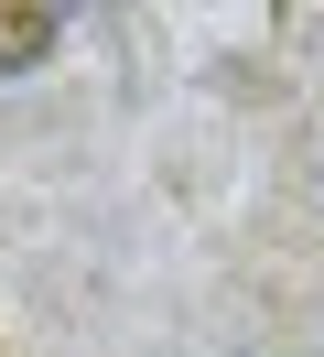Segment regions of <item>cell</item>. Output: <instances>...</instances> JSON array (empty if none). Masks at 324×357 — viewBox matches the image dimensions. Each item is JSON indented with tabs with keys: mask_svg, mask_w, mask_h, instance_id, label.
<instances>
[{
	"mask_svg": "<svg viewBox=\"0 0 324 357\" xmlns=\"http://www.w3.org/2000/svg\"><path fill=\"white\" fill-rule=\"evenodd\" d=\"M54 22H65V0H0V76L43 66L54 54Z\"/></svg>",
	"mask_w": 324,
	"mask_h": 357,
	"instance_id": "obj_1",
	"label": "cell"
}]
</instances>
